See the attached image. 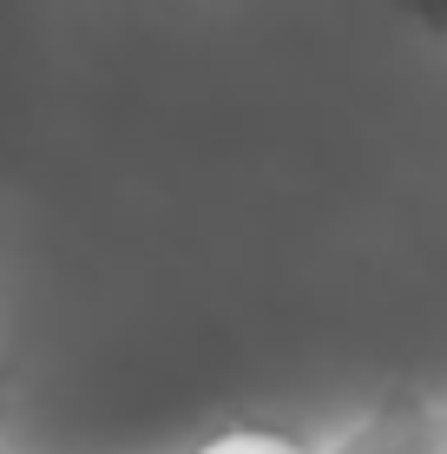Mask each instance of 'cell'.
Wrapping results in <instances>:
<instances>
[{
  "label": "cell",
  "mask_w": 447,
  "mask_h": 454,
  "mask_svg": "<svg viewBox=\"0 0 447 454\" xmlns=\"http://www.w3.org/2000/svg\"><path fill=\"white\" fill-rule=\"evenodd\" d=\"M0 421H7V363H0ZM0 454H7V434H0Z\"/></svg>",
  "instance_id": "3957f363"
},
{
  "label": "cell",
  "mask_w": 447,
  "mask_h": 454,
  "mask_svg": "<svg viewBox=\"0 0 447 454\" xmlns=\"http://www.w3.org/2000/svg\"><path fill=\"white\" fill-rule=\"evenodd\" d=\"M322 454H447V421L435 388L395 382L356 415V428Z\"/></svg>",
  "instance_id": "6da1fadb"
},
{
  "label": "cell",
  "mask_w": 447,
  "mask_h": 454,
  "mask_svg": "<svg viewBox=\"0 0 447 454\" xmlns=\"http://www.w3.org/2000/svg\"><path fill=\"white\" fill-rule=\"evenodd\" d=\"M191 454H316V448H303L297 434L270 428V421H237V428H218L211 442H197Z\"/></svg>",
  "instance_id": "7a4b0ae2"
}]
</instances>
